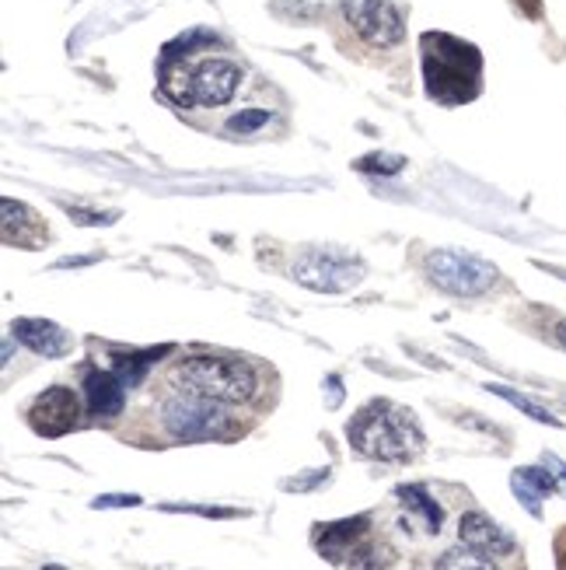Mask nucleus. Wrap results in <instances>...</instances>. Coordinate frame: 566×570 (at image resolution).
I'll use <instances>...</instances> for the list:
<instances>
[{"mask_svg": "<svg viewBox=\"0 0 566 570\" xmlns=\"http://www.w3.org/2000/svg\"><path fill=\"white\" fill-rule=\"evenodd\" d=\"M556 340L566 346V322H559V326H556Z\"/></svg>", "mask_w": 566, "mask_h": 570, "instance_id": "nucleus-27", "label": "nucleus"}, {"mask_svg": "<svg viewBox=\"0 0 566 570\" xmlns=\"http://www.w3.org/2000/svg\"><path fill=\"white\" fill-rule=\"evenodd\" d=\"M0 210H4V242L36 249V245L42 242V225H39L36 210H29L24 204H14V200H4Z\"/></svg>", "mask_w": 566, "mask_h": 570, "instance_id": "nucleus-15", "label": "nucleus"}, {"mask_svg": "<svg viewBox=\"0 0 566 570\" xmlns=\"http://www.w3.org/2000/svg\"><path fill=\"white\" fill-rule=\"evenodd\" d=\"M294 281L311 291L339 294L364 281V263L354 259L350 253L332 249V245H311V249L294 259Z\"/></svg>", "mask_w": 566, "mask_h": 570, "instance_id": "nucleus-7", "label": "nucleus"}, {"mask_svg": "<svg viewBox=\"0 0 566 570\" xmlns=\"http://www.w3.org/2000/svg\"><path fill=\"white\" fill-rule=\"evenodd\" d=\"M347 14L354 21V29L371 46H399L406 36L403 18L388 0H350Z\"/></svg>", "mask_w": 566, "mask_h": 570, "instance_id": "nucleus-10", "label": "nucleus"}, {"mask_svg": "<svg viewBox=\"0 0 566 570\" xmlns=\"http://www.w3.org/2000/svg\"><path fill=\"white\" fill-rule=\"evenodd\" d=\"M347 434L360 455L381 462H406L424 449V431L416 424V416L385 400L367 403L350 420Z\"/></svg>", "mask_w": 566, "mask_h": 570, "instance_id": "nucleus-1", "label": "nucleus"}, {"mask_svg": "<svg viewBox=\"0 0 566 570\" xmlns=\"http://www.w3.org/2000/svg\"><path fill=\"white\" fill-rule=\"evenodd\" d=\"M510 490H514V498H518L538 518L543 514V501L549 498V493H556V480L546 465H525V469H514Z\"/></svg>", "mask_w": 566, "mask_h": 570, "instance_id": "nucleus-13", "label": "nucleus"}, {"mask_svg": "<svg viewBox=\"0 0 566 570\" xmlns=\"http://www.w3.org/2000/svg\"><path fill=\"white\" fill-rule=\"evenodd\" d=\"M241 81V67L235 60H200L192 67H168L165 78H161V88L168 98H176L179 106H225L231 102V95Z\"/></svg>", "mask_w": 566, "mask_h": 570, "instance_id": "nucleus-4", "label": "nucleus"}, {"mask_svg": "<svg viewBox=\"0 0 566 570\" xmlns=\"http://www.w3.org/2000/svg\"><path fill=\"white\" fill-rule=\"evenodd\" d=\"M46 570H67V567H46Z\"/></svg>", "mask_w": 566, "mask_h": 570, "instance_id": "nucleus-28", "label": "nucleus"}, {"mask_svg": "<svg viewBox=\"0 0 566 570\" xmlns=\"http://www.w3.org/2000/svg\"><path fill=\"white\" fill-rule=\"evenodd\" d=\"M168 511H196V514H207V518H231V514H238V511H231V508H179V504H168Z\"/></svg>", "mask_w": 566, "mask_h": 570, "instance_id": "nucleus-25", "label": "nucleus"}, {"mask_svg": "<svg viewBox=\"0 0 566 570\" xmlns=\"http://www.w3.org/2000/svg\"><path fill=\"white\" fill-rule=\"evenodd\" d=\"M171 382L182 392L207 395L217 403H245L256 392V371L241 357H220V354H196L176 364Z\"/></svg>", "mask_w": 566, "mask_h": 570, "instance_id": "nucleus-3", "label": "nucleus"}, {"mask_svg": "<svg viewBox=\"0 0 566 570\" xmlns=\"http://www.w3.org/2000/svg\"><path fill=\"white\" fill-rule=\"evenodd\" d=\"M556 563H559V570H566V529L556 535Z\"/></svg>", "mask_w": 566, "mask_h": 570, "instance_id": "nucleus-26", "label": "nucleus"}, {"mask_svg": "<svg viewBox=\"0 0 566 570\" xmlns=\"http://www.w3.org/2000/svg\"><path fill=\"white\" fill-rule=\"evenodd\" d=\"M427 274L430 281L458 297H476L486 294L497 284V266L486 263L473 253H455V249H440L427 256Z\"/></svg>", "mask_w": 566, "mask_h": 570, "instance_id": "nucleus-8", "label": "nucleus"}, {"mask_svg": "<svg viewBox=\"0 0 566 570\" xmlns=\"http://www.w3.org/2000/svg\"><path fill=\"white\" fill-rule=\"evenodd\" d=\"M122 382L116 371H88L85 375V395H88V410L95 416H116L122 410Z\"/></svg>", "mask_w": 566, "mask_h": 570, "instance_id": "nucleus-14", "label": "nucleus"}, {"mask_svg": "<svg viewBox=\"0 0 566 570\" xmlns=\"http://www.w3.org/2000/svg\"><path fill=\"white\" fill-rule=\"evenodd\" d=\"M161 424L179 441H210V438L231 434L228 410L217 400H207V395H196V392L168 395L161 403Z\"/></svg>", "mask_w": 566, "mask_h": 570, "instance_id": "nucleus-6", "label": "nucleus"}, {"mask_svg": "<svg viewBox=\"0 0 566 570\" xmlns=\"http://www.w3.org/2000/svg\"><path fill=\"white\" fill-rule=\"evenodd\" d=\"M396 493H399V501L406 504V511H416V514L424 518L427 532H440V518H445V514H440L437 501L430 498V493H427L424 487H416V483H413V487H399Z\"/></svg>", "mask_w": 566, "mask_h": 570, "instance_id": "nucleus-16", "label": "nucleus"}, {"mask_svg": "<svg viewBox=\"0 0 566 570\" xmlns=\"http://www.w3.org/2000/svg\"><path fill=\"white\" fill-rule=\"evenodd\" d=\"M458 539L461 547H469L483 557H510L514 553V535L504 532L494 518L483 514V511H469L461 514L458 522Z\"/></svg>", "mask_w": 566, "mask_h": 570, "instance_id": "nucleus-11", "label": "nucleus"}, {"mask_svg": "<svg viewBox=\"0 0 566 570\" xmlns=\"http://www.w3.org/2000/svg\"><path fill=\"white\" fill-rule=\"evenodd\" d=\"M78 416H81L78 395H73L70 389H63V385L39 392L32 400V406H29V424L42 438H63L67 431L78 428Z\"/></svg>", "mask_w": 566, "mask_h": 570, "instance_id": "nucleus-9", "label": "nucleus"}, {"mask_svg": "<svg viewBox=\"0 0 566 570\" xmlns=\"http://www.w3.org/2000/svg\"><path fill=\"white\" fill-rule=\"evenodd\" d=\"M11 333L18 336V343H24L29 351L42 354V357H63L73 346L70 333L49 318H18Z\"/></svg>", "mask_w": 566, "mask_h": 570, "instance_id": "nucleus-12", "label": "nucleus"}, {"mask_svg": "<svg viewBox=\"0 0 566 570\" xmlns=\"http://www.w3.org/2000/svg\"><path fill=\"white\" fill-rule=\"evenodd\" d=\"M437 570H497V563H494V557H483L469 547H458L437 560Z\"/></svg>", "mask_w": 566, "mask_h": 570, "instance_id": "nucleus-17", "label": "nucleus"}, {"mask_svg": "<svg viewBox=\"0 0 566 570\" xmlns=\"http://www.w3.org/2000/svg\"><path fill=\"white\" fill-rule=\"evenodd\" d=\"M489 392H497L500 400H507L510 406H518L522 413H528L532 420H538V424H549V428H563V420H556L549 410H543L538 403H532V400H525V395H518L514 389H504V385H489Z\"/></svg>", "mask_w": 566, "mask_h": 570, "instance_id": "nucleus-19", "label": "nucleus"}, {"mask_svg": "<svg viewBox=\"0 0 566 570\" xmlns=\"http://www.w3.org/2000/svg\"><path fill=\"white\" fill-rule=\"evenodd\" d=\"M315 547L326 560L347 563L350 570H385L391 563V550L371 535V518L367 514L318 529Z\"/></svg>", "mask_w": 566, "mask_h": 570, "instance_id": "nucleus-5", "label": "nucleus"}, {"mask_svg": "<svg viewBox=\"0 0 566 570\" xmlns=\"http://www.w3.org/2000/svg\"><path fill=\"white\" fill-rule=\"evenodd\" d=\"M483 57L473 42H461L448 32L424 36V78L427 91L445 106L469 102L479 91Z\"/></svg>", "mask_w": 566, "mask_h": 570, "instance_id": "nucleus-2", "label": "nucleus"}, {"mask_svg": "<svg viewBox=\"0 0 566 570\" xmlns=\"http://www.w3.org/2000/svg\"><path fill=\"white\" fill-rule=\"evenodd\" d=\"M133 504H140V498L137 493H109V498H95V504L91 508H133Z\"/></svg>", "mask_w": 566, "mask_h": 570, "instance_id": "nucleus-23", "label": "nucleus"}, {"mask_svg": "<svg viewBox=\"0 0 566 570\" xmlns=\"http://www.w3.org/2000/svg\"><path fill=\"white\" fill-rule=\"evenodd\" d=\"M266 122H269V112H262V109H245V112H238V116L228 119V130L231 134H252V130H262Z\"/></svg>", "mask_w": 566, "mask_h": 570, "instance_id": "nucleus-20", "label": "nucleus"}, {"mask_svg": "<svg viewBox=\"0 0 566 570\" xmlns=\"http://www.w3.org/2000/svg\"><path fill=\"white\" fill-rule=\"evenodd\" d=\"M161 354H165V346H161V351H140V354H130V357H119L112 371L127 385H137L143 379V371L151 367V361H158Z\"/></svg>", "mask_w": 566, "mask_h": 570, "instance_id": "nucleus-18", "label": "nucleus"}, {"mask_svg": "<svg viewBox=\"0 0 566 570\" xmlns=\"http://www.w3.org/2000/svg\"><path fill=\"white\" fill-rule=\"evenodd\" d=\"M73 225H116L119 214H102V210H70Z\"/></svg>", "mask_w": 566, "mask_h": 570, "instance_id": "nucleus-22", "label": "nucleus"}, {"mask_svg": "<svg viewBox=\"0 0 566 570\" xmlns=\"http://www.w3.org/2000/svg\"><path fill=\"white\" fill-rule=\"evenodd\" d=\"M543 465H546L549 473H553V480H556V490H559L563 498H566V462H563V459H556V455H546V459H543Z\"/></svg>", "mask_w": 566, "mask_h": 570, "instance_id": "nucleus-24", "label": "nucleus"}, {"mask_svg": "<svg viewBox=\"0 0 566 570\" xmlns=\"http://www.w3.org/2000/svg\"><path fill=\"white\" fill-rule=\"evenodd\" d=\"M406 161L399 158V155H371V158H364L360 161V168L364 171H399Z\"/></svg>", "mask_w": 566, "mask_h": 570, "instance_id": "nucleus-21", "label": "nucleus"}]
</instances>
